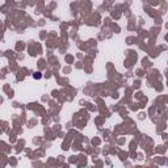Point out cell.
<instances>
[{
    "instance_id": "1",
    "label": "cell",
    "mask_w": 168,
    "mask_h": 168,
    "mask_svg": "<svg viewBox=\"0 0 168 168\" xmlns=\"http://www.w3.org/2000/svg\"><path fill=\"white\" fill-rule=\"evenodd\" d=\"M34 78H36V79H40V78H41V74H40V72H36V74H34Z\"/></svg>"
}]
</instances>
